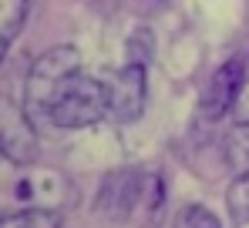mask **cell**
I'll use <instances>...</instances> for the list:
<instances>
[{
  "mask_svg": "<svg viewBox=\"0 0 249 228\" xmlns=\"http://www.w3.org/2000/svg\"><path fill=\"white\" fill-rule=\"evenodd\" d=\"M165 205V181L145 168H118L105 178L98 212L111 222H155Z\"/></svg>",
  "mask_w": 249,
  "mask_h": 228,
  "instance_id": "obj_1",
  "label": "cell"
},
{
  "mask_svg": "<svg viewBox=\"0 0 249 228\" xmlns=\"http://www.w3.org/2000/svg\"><path fill=\"white\" fill-rule=\"evenodd\" d=\"M44 117L57 128H88L98 124L101 117H108V84L94 81L88 74L68 77L51 101L44 104Z\"/></svg>",
  "mask_w": 249,
  "mask_h": 228,
  "instance_id": "obj_2",
  "label": "cell"
},
{
  "mask_svg": "<svg viewBox=\"0 0 249 228\" xmlns=\"http://www.w3.org/2000/svg\"><path fill=\"white\" fill-rule=\"evenodd\" d=\"M74 74H81V54L74 47H51L47 54H41L34 61V67H31V77H27V101H31V108L44 111L51 94Z\"/></svg>",
  "mask_w": 249,
  "mask_h": 228,
  "instance_id": "obj_3",
  "label": "cell"
},
{
  "mask_svg": "<svg viewBox=\"0 0 249 228\" xmlns=\"http://www.w3.org/2000/svg\"><path fill=\"white\" fill-rule=\"evenodd\" d=\"M0 158L20 168L34 164L37 158V131L31 124V114L7 94H0Z\"/></svg>",
  "mask_w": 249,
  "mask_h": 228,
  "instance_id": "obj_4",
  "label": "cell"
},
{
  "mask_svg": "<svg viewBox=\"0 0 249 228\" xmlns=\"http://www.w3.org/2000/svg\"><path fill=\"white\" fill-rule=\"evenodd\" d=\"M243 81H246V64H243L239 57L226 61L222 67H215V74L209 77L206 91H202V98H199V114H202L206 121H219L226 111H232Z\"/></svg>",
  "mask_w": 249,
  "mask_h": 228,
  "instance_id": "obj_5",
  "label": "cell"
},
{
  "mask_svg": "<svg viewBox=\"0 0 249 228\" xmlns=\"http://www.w3.org/2000/svg\"><path fill=\"white\" fill-rule=\"evenodd\" d=\"M145 94H148V81H145V67L124 64L108 84V114L115 121H135L145 111Z\"/></svg>",
  "mask_w": 249,
  "mask_h": 228,
  "instance_id": "obj_6",
  "label": "cell"
},
{
  "mask_svg": "<svg viewBox=\"0 0 249 228\" xmlns=\"http://www.w3.org/2000/svg\"><path fill=\"white\" fill-rule=\"evenodd\" d=\"M57 188L68 191V181L61 178V175H51V171H41V175H27L17 191L20 195H27L31 201H41V208H54L57 205ZM57 212V208H54Z\"/></svg>",
  "mask_w": 249,
  "mask_h": 228,
  "instance_id": "obj_7",
  "label": "cell"
},
{
  "mask_svg": "<svg viewBox=\"0 0 249 228\" xmlns=\"http://www.w3.org/2000/svg\"><path fill=\"white\" fill-rule=\"evenodd\" d=\"M222 158L229 171L246 175L249 171V124H232L229 134L222 138Z\"/></svg>",
  "mask_w": 249,
  "mask_h": 228,
  "instance_id": "obj_8",
  "label": "cell"
},
{
  "mask_svg": "<svg viewBox=\"0 0 249 228\" xmlns=\"http://www.w3.org/2000/svg\"><path fill=\"white\" fill-rule=\"evenodd\" d=\"M0 228H61V212L54 208H20L0 215Z\"/></svg>",
  "mask_w": 249,
  "mask_h": 228,
  "instance_id": "obj_9",
  "label": "cell"
},
{
  "mask_svg": "<svg viewBox=\"0 0 249 228\" xmlns=\"http://www.w3.org/2000/svg\"><path fill=\"white\" fill-rule=\"evenodd\" d=\"M226 208L232 215L236 225H249V171L246 175H236V181L226 191Z\"/></svg>",
  "mask_w": 249,
  "mask_h": 228,
  "instance_id": "obj_10",
  "label": "cell"
},
{
  "mask_svg": "<svg viewBox=\"0 0 249 228\" xmlns=\"http://www.w3.org/2000/svg\"><path fill=\"white\" fill-rule=\"evenodd\" d=\"M172 228H222V225H219V218L209 208H202V205H185L175 215V225Z\"/></svg>",
  "mask_w": 249,
  "mask_h": 228,
  "instance_id": "obj_11",
  "label": "cell"
},
{
  "mask_svg": "<svg viewBox=\"0 0 249 228\" xmlns=\"http://www.w3.org/2000/svg\"><path fill=\"white\" fill-rule=\"evenodd\" d=\"M236 117H239V124H249V74L243 81V87H239V94H236Z\"/></svg>",
  "mask_w": 249,
  "mask_h": 228,
  "instance_id": "obj_12",
  "label": "cell"
},
{
  "mask_svg": "<svg viewBox=\"0 0 249 228\" xmlns=\"http://www.w3.org/2000/svg\"><path fill=\"white\" fill-rule=\"evenodd\" d=\"M10 34H14V31H0V61H3V54H7V44H10Z\"/></svg>",
  "mask_w": 249,
  "mask_h": 228,
  "instance_id": "obj_13",
  "label": "cell"
}]
</instances>
